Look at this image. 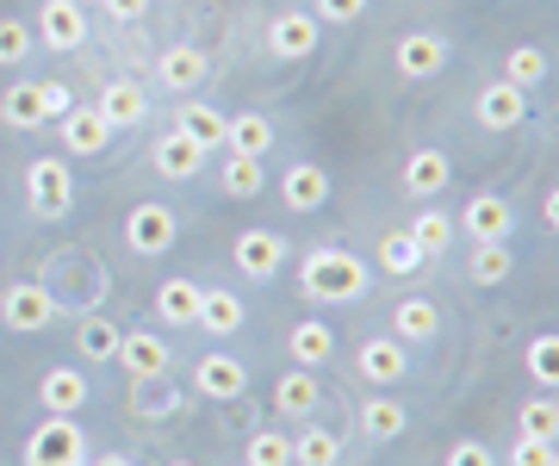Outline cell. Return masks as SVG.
<instances>
[{
	"instance_id": "41",
	"label": "cell",
	"mask_w": 559,
	"mask_h": 466,
	"mask_svg": "<svg viewBox=\"0 0 559 466\" xmlns=\"http://www.w3.org/2000/svg\"><path fill=\"white\" fill-rule=\"evenodd\" d=\"M528 373H535V385L559 380V343L554 336H535V343H528Z\"/></svg>"
},
{
	"instance_id": "50",
	"label": "cell",
	"mask_w": 559,
	"mask_h": 466,
	"mask_svg": "<svg viewBox=\"0 0 559 466\" xmlns=\"http://www.w3.org/2000/svg\"><path fill=\"white\" fill-rule=\"evenodd\" d=\"M168 466H193V461H168Z\"/></svg>"
},
{
	"instance_id": "6",
	"label": "cell",
	"mask_w": 559,
	"mask_h": 466,
	"mask_svg": "<svg viewBox=\"0 0 559 466\" xmlns=\"http://www.w3.org/2000/svg\"><path fill=\"white\" fill-rule=\"evenodd\" d=\"M205 75H212V57L193 50V44H168L162 62H156V82L168 87V94H193V87H205Z\"/></svg>"
},
{
	"instance_id": "23",
	"label": "cell",
	"mask_w": 559,
	"mask_h": 466,
	"mask_svg": "<svg viewBox=\"0 0 559 466\" xmlns=\"http://www.w3.org/2000/svg\"><path fill=\"white\" fill-rule=\"evenodd\" d=\"M224 124H230V119H224L218 106L187 100V106H180V124H175V131H187V138L200 143L205 156H212V150H224Z\"/></svg>"
},
{
	"instance_id": "39",
	"label": "cell",
	"mask_w": 559,
	"mask_h": 466,
	"mask_svg": "<svg viewBox=\"0 0 559 466\" xmlns=\"http://www.w3.org/2000/svg\"><path fill=\"white\" fill-rule=\"evenodd\" d=\"M180 398L162 380H138V398H131V417H175Z\"/></svg>"
},
{
	"instance_id": "30",
	"label": "cell",
	"mask_w": 559,
	"mask_h": 466,
	"mask_svg": "<svg viewBox=\"0 0 559 466\" xmlns=\"http://www.w3.org/2000/svg\"><path fill=\"white\" fill-rule=\"evenodd\" d=\"M218 187L230 193V200H255L261 187H267V175H261V156H230L218 175Z\"/></svg>"
},
{
	"instance_id": "24",
	"label": "cell",
	"mask_w": 559,
	"mask_h": 466,
	"mask_svg": "<svg viewBox=\"0 0 559 466\" xmlns=\"http://www.w3.org/2000/svg\"><path fill=\"white\" fill-rule=\"evenodd\" d=\"M436 330H441V311L429 299H404L399 311H392V336H399V343H429Z\"/></svg>"
},
{
	"instance_id": "28",
	"label": "cell",
	"mask_w": 559,
	"mask_h": 466,
	"mask_svg": "<svg viewBox=\"0 0 559 466\" xmlns=\"http://www.w3.org/2000/svg\"><path fill=\"white\" fill-rule=\"evenodd\" d=\"M0 119L13 124V131H38V124H44L38 82H20V87H7V100H0Z\"/></svg>"
},
{
	"instance_id": "51",
	"label": "cell",
	"mask_w": 559,
	"mask_h": 466,
	"mask_svg": "<svg viewBox=\"0 0 559 466\" xmlns=\"http://www.w3.org/2000/svg\"><path fill=\"white\" fill-rule=\"evenodd\" d=\"M81 7H87V0H81ZM94 7H100V0H94Z\"/></svg>"
},
{
	"instance_id": "2",
	"label": "cell",
	"mask_w": 559,
	"mask_h": 466,
	"mask_svg": "<svg viewBox=\"0 0 559 466\" xmlns=\"http://www.w3.org/2000/svg\"><path fill=\"white\" fill-rule=\"evenodd\" d=\"M25 200H32L38 218H62V212L75 205V175H69V163L38 156V163L25 168Z\"/></svg>"
},
{
	"instance_id": "1",
	"label": "cell",
	"mask_w": 559,
	"mask_h": 466,
	"mask_svg": "<svg viewBox=\"0 0 559 466\" xmlns=\"http://www.w3.org/2000/svg\"><path fill=\"white\" fill-rule=\"evenodd\" d=\"M299 292L318 304H355L367 292V262L348 249H311L299 262Z\"/></svg>"
},
{
	"instance_id": "4",
	"label": "cell",
	"mask_w": 559,
	"mask_h": 466,
	"mask_svg": "<svg viewBox=\"0 0 559 466\" xmlns=\"http://www.w3.org/2000/svg\"><path fill=\"white\" fill-rule=\"evenodd\" d=\"M57 292L50 286H7V299H0V324L7 330H20V336H32V330H44L50 318H57Z\"/></svg>"
},
{
	"instance_id": "26",
	"label": "cell",
	"mask_w": 559,
	"mask_h": 466,
	"mask_svg": "<svg viewBox=\"0 0 559 466\" xmlns=\"http://www.w3.org/2000/svg\"><path fill=\"white\" fill-rule=\"evenodd\" d=\"M193 324H205L212 336H237L242 330V299L237 292H200V318Z\"/></svg>"
},
{
	"instance_id": "19",
	"label": "cell",
	"mask_w": 559,
	"mask_h": 466,
	"mask_svg": "<svg viewBox=\"0 0 559 466\" xmlns=\"http://www.w3.org/2000/svg\"><path fill=\"white\" fill-rule=\"evenodd\" d=\"M143 112H150V94H143V82H106L100 119L112 124V131H131V124H143Z\"/></svg>"
},
{
	"instance_id": "20",
	"label": "cell",
	"mask_w": 559,
	"mask_h": 466,
	"mask_svg": "<svg viewBox=\"0 0 559 466\" xmlns=\"http://www.w3.org/2000/svg\"><path fill=\"white\" fill-rule=\"evenodd\" d=\"M205 168V150L187 131H168V138L156 143V175H168V181H193Z\"/></svg>"
},
{
	"instance_id": "44",
	"label": "cell",
	"mask_w": 559,
	"mask_h": 466,
	"mask_svg": "<svg viewBox=\"0 0 559 466\" xmlns=\"http://www.w3.org/2000/svg\"><path fill=\"white\" fill-rule=\"evenodd\" d=\"M360 13H367V0H318L311 20L318 25H348V20H360Z\"/></svg>"
},
{
	"instance_id": "15",
	"label": "cell",
	"mask_w": 559,
	"mask_h": 466,
	"mask_svg": "<svg viewBox=\"0 0 559 466\" xmlns=\"http://www.w3.org/2000/svg\"><path fill=\"white\" fill-rule=\"evenodd\" d=\"M267 50L286 57V62L311 57V50H318V20H311V13H280V20L267 25Z\"/></svg>"
},
{
	"instance_id": "33",
	"label": "cell",
	"mask_w": 559,
	"mask_h": 466,
	"mask_svg": "<svg viewBox=\"0 0 559 466\" xmlns=\"http://www.w3.org/2000/svg\"><path fill=\"white\" fill-rule=\"evenodd\" d=\"M286 348H293V361H299V367H318V361L336 355V336H330V324H299Z\"/></svg>"
},
{
	"instance_id": "46",
	"label": "cell",
	"mask_w": 559,
	"mask_h": 466,
	"mask_svg": "<svg viewBox=\"0 0 559 466\" xmlns=\"http://www.w3.org/2000/svg\"><path fill=\"white\" fill-rule=\"evenodd\" d=\"M448 466H498V461H491V447L485 442H454L448 447Z\"/></svg>"
},
{
	"instance_id": "37",
	"label": "cell",
	"mask_w": 559,
	"mask_h": 466,
	"mask_svg": "<svg viewBox=\"0 0 559 466\" xmlns=\"http://www.w3.org/2000/svg\"><path fill=\"white\" fill-rule=\"evenodd\" d=\"M510 267H516V255H510L503 243H479V249H473V280H479V286L510 280Z\"/></svg>"
},
{
	"instance_id": "8",
	"label": "cell",
	"mask_w": 559,
	"mask_h": 466,
	"mask_svg": "<svg viewBox=\"0 0 559 466\" xmlns=\"http://www.w3.org/2000/svg\"><path fill=\"white\" fill-rule=\"evenodd\" d=\"M38 38L50 44V50H75V44L87 38V7H81V0H44Z\"/></svg>"
},
{
	"instance_id": "17",
	"label": "cell",
	"mask_w": 559,
	"mask_h": 466,
	"mask_svg": "<svg viewBox=\"0 0 559 466\" xmlns=\"http://www.w3.org/2000/svg\"><path fill=\"white\" fill-rule=\"evenodd\" d=\"M441 62H448V44H441L436 32H411V38L399 44V75L404 82H429V75H441Z\"/></svg>"
},
{
	"instance_id": "22",
	"label": "cell",
	"mask_w": 559,
	"mask_h": 466,
	"mask_svg": "<svg viewBox=\"0 0 559 466\" xmlns=\"http://www.w3.org/2000/svg\"><path fill=\"white\" fill-rule=\"evenodd\" d=\"M224 150H230V156H267V150H274V119L237 112V119L224 124Z\"/></svg>"
},
{
	"instance_id": "49",
	"label": "cell",
	"mask_w": 559,
	"mask_h": 466,
	"mask_svg": "<svg viewBox=\"0 0 559 466\" xmlns=\"http://www.w3.org/2000/svg\"><path fill=\"white\" fill-rule=\"evenodd\" d=\"M69 466H94V461H87V454H81V461H69Z\"/></svg>"
},
{
	"instance_id": "25",
	"label": "cell",
	"mask_w": 559,
	"mask_h": 466,
	"mask_svg": "<svg viewBox=\"0 0 559 466\" xmlns=\"http://www.w3.org/2000/svg\"><path fill=\"white\" fill-rule=\"evenodd\" d=\"M200 292H205V286H193V280H162L156 318H162V324H193V318H200Z\"/></svg>"
},
{
	"instance_id": "21",
	"label": "cell",
	"mask_w": 559,
	"mask_h": 466,
	"mask_svg": "<svg viewBox=\"0 0 559 466\" xmlns=\"http://www.w3.org/2000/svg\"><path fill=\"white\" fill-rule=\"evenodd\" d=\"M38 398H44V410H50V417H75V410L87 405V380H81L75 367H50V373H44V385H38Z\"/></svg>"
},
{
	"instance_id": "11",
	"label": "cell",
	"mask_w": 559,
	"mask_h": 466,
	"mask_svg": "<svg viewBox=\"0 0 559 466\" xmlns=\"http://www.w3.org/2000/svg\"><path fill=\"white\" fill-rule=\"evenodd\" d=\"M448 181H454V163L441 150H411L404 156V193L411 200H436V193H448Z\"/></svg>"
},
{
	"instance_id": "16",
	"label": "cell",
	"mask_w": 559,
	"mask_h": 466,
	"mask_svg": "<svg viewBox=\"0 0 559 466\" xmlns=\"http://www.w3.org/2000/svg\"><path fill=\"white\" fill-rule=\"evenodd\" d=\"M522 119H528V94H522V87L491 82L479 94V124H485V131H516Z\"/></svg>"
},
{
	"instance_id": "36",
	"label": "cell",
	"mask_w": 559,
	"mask_h": 466,
	"mask_svg": "<svg viewBox=\"0 0 559 466\" xmlns=\"http://www.w3.org/2000/svg\"><path fill=\"white\" fill-rule=\"evenodd\" d=\"M423 262H429V255L411 243V230H392V237L380 243V267H385V274H417Z\"/></svg>"
},
{
	"instance_id": "32",
	"label": "cell",
	"mask_w": 559,
	"mask_h": 466,
	"mask_svg": "<svg viewBox=\"0 0 559 466\" xmlns=\"http://www.w3.org/2000/svg\"><path fill=\"white\" fill-rule=\"evenodd\" d=\"M547 69H554V62H547V50H535V44H522V50H510V62H503V82L528 94L535 82H547Z\"/></svg>"
},
{
	"instance_id": "40",
	"label": "cell",
	"mask_w": 559,
	"mask_h": 466,
	"mask_svg": "<svg viewBox=\"0 0 559 466\" xmlns=\"http://www.w3.org/2000/svg\"><path fill=\"white\" fill-rule=\"evenodd\" d=\"M242 466H293V442H286L280 429H255V442H249V461Z\"/></svg>"
},
{
	"instance_id": "29",
	"label": "cell",
	"mask_w": 559,
	"mask_h": 466,
	"mask_svg": "<svg viewBox=\"0 0 559 466\" xmlns=\"http://www.w3.org/2000/svg\"><path fill=\"white\" fill-rule=\"evenodd\" d=\"M404 423H411V410H404L399 398H367V410H360V429H367L373 442H392V435H404Z\"/></svg>"
},
{
	"instance_id": "13",
	"label": "cell",
	"mask_w": 559,
	"mask_h": 466,
	"mask_svg": "<svg viewBox=\"0 0 559 466\" xmlns=\"http://www.w3.org/2000/svg\"><path fill=\"white\" fill-rule=\"evenodd\" d=\"M237 267L249 280H274L280 267H286V243H280L274 230H242L237 237Z\"/></svg>"
},
{
	"instance_id": "38",
	"label": "cell",
	"mask_w": 559,
	"mask_h": 466,
	"mask_svg": "<svg viewBox=\"0 0 559 466\" xmlns=\"http://www.w3.org/2000/svg\"><path fill=\"white\" fill-rule=\"evenodd\" d=\"M516 423H522V435H535V442H554V435H559V405H554V398H528Z\"/></svg>"
},
{
	"instance_id": "9",
	"label": "cell",
	"mask_w": 559,
	"mask_h": 466,
	"mask_svg": "<svg viewBox=\"0 0 559 466\" xmlns=\"http://www.w3.org/2000/svg\"><path fill=\"white\" fill-rule=\"evenodd\" d=\"M112 361L131 373V380H162L168 373V343H162L156 330H131V336H119V355Z\"/></svg>"
},
{
	"instance_id": "14",
	"label": "cell",
	"mask_w": 559,
	"mask_h": 466,
	"mask_svg": "<svg viewBox=\"0 0 559 466\" xmlns=\"http://www.w3.org/2000/svg\"><path fill=\"white\" fill-rule=\"evenodd\" d=\"M193 385H200L205 398H242L249 367H242L237 355H200V367H193Z\"/></svg>"
},
{
	"instance_id": "48",
	"label": "cell",
	"mask_w": 559,
	"mask_h": 466,
	"mask_svg": "<svg viewBox=\"0 0 559 466\" xmlns=\"http://www.w3.org/2000/svg\"><path fill=\"white\" fill-rule=\"evenodd\" d=\"M94 466H138V461H124V454H106V461H94Z\"/></svg>"
},
{
	"instance_id": "5",
	"label": "cell",
	"mask_w": 559,
	"mask_h": 466,
	"mask_svg": "<svg viewBox=\"0 0 559 466\" xmlns=\"http://www.w3.org/2000/svg\"><path fill=\"white\" fill-rule=\"evenodd\" d=\"M175 212H168V205H138V212H131V218H124V243L138 249V255H162V249H175Z\"/></svg>"
},
{
	"instance_id": "3",
	"label": "cell",
	"mask_w": 559,
	"mask_h": 466,
	"mask_svg": "<svg viewBox=\"0 0 559 466\" xmlns=\"http://www.w3.org/2000/svg\"><path fill=\"white\" fill-rule=\"evenodd\" d=\"M87 454V435L75 429V417H50L25 435V466H69Z\"/></svg>"
},
{
	"instance_id": "12",
	"label": "cell",
	"mask_w": 559,
	"mask_h": 466,
	"mask_svg": "<svg viewBox=\"0 0 559 466\" xmlns=\"http://www.w3.org/2000/svg\"><path fill=\"white\" fill-rule=\"evenodd\" d=\"M106 138H112V124L100 119V106H69L62 112V150L69 156H100Z\"/></svg>"
},
{
	"instance_id": "7",
	"label": "cell",
	"mask_w": 559,
	"mask_h": 466,
	"mask_svg": "<svg viewBox=\"0 0 559 466\" xmlns=\"http://www.w3.org/2000/svg\"><path fill=\"white\" fill-rule=\"evenodd\" d=\"M460 230H466L473 243H503V237L516 230V212H510V200H503V193H479V200H466Z\"/></svg>"
},
{
	"instance_id": "18",
	"label": "cell",
	"mask_w": 559,
	"mask_h": 466,
	"mask_svg": "<svg viewBox=\"0 0 559 466\" xmlns=\"http://www.w3.org/2000/svg\"><path fill=\"white\" fill-rule=\"evenodd\" d=\"M280 200L293 205V212H318L330 200V175L318 163H293L286 168V181H280Z\"/></svg>"
},
{
	"instance_id": "27",
	"label": "cell",
	"mask_w": 559,
	"mask_h": 466,
	"mask_svg": "<svg viewBox=\"0 0 559 466\" xmlns=\"http://www.w3.org/2000/svg\"><path fill=\"white\" fill-rule=\"evenodd\" d=\"M293 466H342V435H330V429H299L293 435Z\"/></svg>"
},
{
	"instance_id": "35",
	"label": "cell",
	"mask_w": 559,
	"mask_h": 466,
	"mask_svg": "<svg viewBox=\"0 0 559 466\" xmlns=\"http://www.w3.org/2000/svg\"><path fill=\"white\" fill-rule=\"evenodd\" d=\"M411 243H417L423 255L448 249V243H454V218H448V212H436V205H429V212H417V224H411Z\"/></svg>"
},
{
	"instance_id": "43",
	"label": "cell",
	"mask_w": 559,
	"mask_h": 466,
	"mask_svg": "<svg viewBox=\"0 0 559 466\" xmlns=\"http://www.w3.org/2000/svg\"><path fill=\"white\" fill-rule=\"evenodd\" d=\"M510 466H559L554 442H535V435H522L516 447H510Z\"/></svg>"
},
{
	"instance_id": "34",
	"label": "cell",
	"mask_w": 559,
	"mask_h": 466,
	"mask_svg": "<svg viewBox=\"0 0 559 466\" xmlns=\"http://www.w3.org/2000/svg\"><path fill=\"white\" fill-rule=\"evenodd\" d=\"M119 336H124V330H112L106 318H87V324L75 330L81 361H112V355H119Z\"/></svg>"
},
{
	"instance_id": "10",
	"label": "cell",
	"mask_w": 559,
	"mask_h": 466,
	"mask_svg": "<svg viewBox=\"0 0 559 466\" xmlns=\"http://www.w3.org/2000/svg\"><path fill=\"white\" fill-rule=\"evenodd\" d=\"M355 367H360V380L399 385V380H404V367H411V343H399V336H373V343H360Z\"/></svg>"
},
{
	"instance_id": "47",
	"label": "cell",
	"mask_w": 559,
	"mask_h": 466,
	"mask_svg": "<svg viewBox=\"0 0 559 466\" xmlns=\"http://www.w3.org/2000/svg\"><path fill=\"white\" fill-rule=\"evenodd\" d=\"M100 7H106V20H119V25H131V20L150 13V0H100Z\"/></svg>"
},
{
	"instance_id": "31",
	"label": "cell",
	"mask_w": 559,
	"mask_h": 466,
	"mask_svg": "<svg viewBox=\"0 0 559 466\" xmlns=\"http://www.w3.org/2000/svg\"><path fill=\"white\" fill-rule=\"evenodd\" d=\"M274 405L286 410V417H311V410H318V380H311V373H286V380L274 385Z\"/></svg>"
},
{
	"instance_id": "42",
	"label": "cell",
	"mask_w": 559,
	"mask_h": 466,
	"mask_svg": "<svg viewBox=\"0 0 559 466\" xmlns=\"http://www.w3.org/2000/svg\"><path fill=\"white\" fill-rule=\"evenodd\" d=\"M25 57H32V25L0 20V62H25Z\"/></svg>"
},
{
	"instance_id": "45",
	"label": "cell",
	"mask_w": 559,
	"mask_h": 466,
	"mask_svg": "<svg viewBox=\"0 0 559 466\" xmlns=\"http://www.w3.org/2000/svg\"><path fill=\"white\" fill-rule=\"evenodd\" d=\"M38 100H44V119H62V112L75 106V94H69L62 82H38Z\"/></svg>"
}]
</instances>
